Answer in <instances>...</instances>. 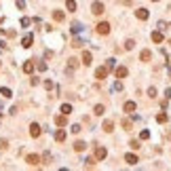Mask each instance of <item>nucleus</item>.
Here are the masks:
<instances>
[{
	"label": "nucleus",
	"mask_w": 171,
	"mask_h": 171,
	"mask_svg": "<svg viewBox=\"0 0 171 171\" xmlns=\"http://www.w3.org/2000/svg\"><path fill=\"white\" fill-rule=\"evenodd\" d=\"M93 156H95V161H104V158L108 156V150H106L104 146H97V148H95V152H93Z\"/></svg>",
	"instance_id": "f257e3e1"
},
{
	"label": "nucleus",
	"mask_w": 171,
	"mask_h": 171,
	"mask_svg": "<svg viewBox=\"0 0 171 171\" xmlns=\"http://www.w3.org/2000/svg\"><path fill=\"white\" fill-rule=\"evenodd\" d=\"M95 30H97V34L106 36V34H110V23H106V21H101V23H97V25H95Z\"/></svg>",
	"instance_id": "f03ea898"
},
{
	"label": "nucleus",
	"mask_w": 171,
	"mask_h": 171,
	"mask_svg": "<svg viewBox=\"0 0 171 171\" xmlns=\"http://www.w3.org/2000/svg\"><path fill=\"white\" fill-rule=\"evenodd\" d=\"M40 133H42V127L38 125V122H32L30 125V135L32 137H40Z\"/></svg>",
	"instance_id": "7ed1b4c3"
},
{
	"label": "nucleus",
	"mask_w": 171,
	"mask_h": 171,
	"mask_svg": "<svg viewBox=\"0 0 171 171\" xmlns=\"http://www.w3.org/2000/svg\"><path fill=\"white\" fill-rule=\"evenodd\" d=\"M135 17L140 19V21H146L148 17H150V11H148V9H137L135 11Z\"/></svg>",
	"instance_id": "20e7f679"
},
{
	"label": "nucleus",
	"mask_w": 171,
	"mask_h": 171,
	"mask_svg": "<svg viewBox=\"0 0 171 171\" xmlns=\"http://www.w3.org/2000/svg\"><path fill=\"white\" fill-rule=\"evenodd\" d=\"M106 76H108V68H106V66H101V68L95 70V78H97V81H104Z\"/></svg>",
	"instance_id": "39448f33"
},
{
	"label": "nucleus",
	"mask_w": 171,
	"mask_h": 171,
	"mask_svg": "<svg viewBox=\"0 0 171 171\" xmlns=\"http://www.w3.org/2000/svg\"><path fill=\"white\" fill-rule=\"evenodd\" d=\"M25 163L32 165V167H36V165L40 163V156H38V154H28V156H25Z\"/></svg>",
	"instance_id": "423d86ee"
},
{
	"label": "nucleus",
	"mask_w": 171,
	"mask_h": 171,
	"mask_svg": "<svg viewBox=\"0 0 171 171\" xmlns=\"http://www.w3.org/2000/svg\"><path fill=\"white\" fill-rule=\"evenodd\" d=\"M32 42H34V36H32V34H25L23 40H21V47H23V49H30Z\"/></svg>",
	"instance_id": "0eeeda50"
},
{
	"label": "nucleus",
	"mask_w": 171,
	"mask_h": 171,
	"mask_svg": "<svg viewBox=\"0 0 171 171\" xmlns=\"http://www.w3.org/2000/svg\"><path fill=\"white\" fill-rule=\"evenodd\" d=\"M91 11H93V15H101V13H104V4H101V2H93V4H91Z\"/></svg>",
	"instance_id": "6e6552de"
},
{
	"label": "nucleus",
	"mask_w": 171,
	"mask_h": 171,
	"mask_svg": "<svg viewBox=\"0 0 171 171\" xmlns=\"http://www.w3.org/2000/svg\"><path fill=\"white\" fill-rule=\"evenodd\" d=\"M68 122V114H59V116H55V125L57 127H63Z\"/></svg>",
	"instance_id": "1a4fd4ad"
},
{
	"label": "nucleus",
	"mask_w": 171,
	"mask_h": 171,
	"mask_svg": "<svg viewBox=\"0 0 171 171\" xmlns=\"http://www.w3.org/2000/svg\"><path fill=\"white\" fill-rule=\"evenodd\" d=\"M101 129H104L106 133H112V131H114V122H112V120H104V125H101Z\"/></svg>",
	"instance_id": "9d476101"
},
{
	"label": "nucleus",
	"mask_w": 171,
	"mask_h": 171,
	"mask_svg": "<svg viewBox=\"0 0 171 171\" xmlns=\"http://www.w3.org/2000/svg\"><path fill=\"white\" fill-rule=\"evenodd\" d=\"M34 68H36L34 61H25V63H23V72H25V74H32V72H34Z\"/></svg>",
	"instance_id": "9b49d317"
},
{
	"label": "nucleus",
	"mask_w": 171,
	"mask_h": 171,
	"mask_svg": "<svg viewBox=\"0 0 171 171\" xmlns=\"http://www.w3.org/2000/svg\"><path fill=\"white\" fill-rule=\"evenodd\" d=\"M122 108H125V112H129V114H131V112H135L137 106H135V101H125V106H122Z\"/></svg>",
	"instance_id": "f8f14e48"
},
{
	"label": "nucleus",
	"mask_w": 171,
	"mask_h": 171,
	"mask_svg": "<svg viewBox=\"0 0 171 171\" xmlns=\"http://www.w3.org/2000/svg\"><path fill=\"white\" fill-rule=\"evenodd\" d=\"M140 59H142V61H150V59H152V53L148 51V49H144V51L140 53Z\"/></svg>",
	"instance_id": "ddd939ff"
},
{
	"label": "nucleus",
	"mask_w": 171,
	"mask_h": 171,
	"mask_svg": "<svg viewBox=\"0 0 171 171\" xmlns=\"http://www.w3.org/2000/svg\"><path fill=\"white\" fill-rule=\"evenodd\" d=\"M127 74H129V70H127L125 66H120V68H116V78H125Z\"/></svg>",
	"instance_id": "4468645a"
},
{
	"label": "nucleus",
	"mask_w": 171,
	"mask_h": 171,
	"mask_svg": "<svg viewBox=\"0 0 171 171\" xmlns=\"http://www.w3.org/2000/svg\"><path fill=\"white\" fill-rule=\"evenodd\" d=\"M152 42H163V32L161 30H156V32H152Z\"/></svg>",
	"instance_id": "2eb2a0df"
},
{
	"label": "nucleus",
	"mask_w": 171,
	"mask_h": 171,
	"mask_svg": "<svg viewBox=\"0 0 171 171\" xmlns=\"http://www.w3.org/2000/svg\"><path fill=\"white\" fill-rule=\"evenodd\" d=\"M91 61H93V55H91L89 51H85L83 53V63H85V66H91Z\"/></svg>",
	"instance_id": "dca6fc26"
},
{
	"label": "nucleus",
	"mask_w": 171,
	"mask_h": 171,
	"mask_svg": "<svg viewBox=\"0 0 171 171\" xmlns=\"http://www.w3.org/2000/svg\"><path fill=\"white\" fill-rule=\"evenodd\" d=\"M53 19H55V21H63V19H66L63 11H53Z\"/></svg>",
	"instance_id": "f3484780"
},
{
	"label": "nucleus",
	"mask_w": 171,
	"mask_h": 171,
	"mask_svg": "<svg viewBox=\"0 0 171 171\" xmlns=\"http://www.w3.org/2000/svg\"><path fill=\"white\" fill-rule=\"evenodd\" d=\"M68 68H70V70H76V68H78V59H76V57H70V59H68Z\"/></svg>",
	"instance_id": "a211bd4d"
},
{
	"label": "nucleus",
	"mask_w": 171,
	"mask_h": 171,
	"mask_svg": "<svg viewBox=\"0 0 171 171\" xmlns=\"http://www.w3.org/2000/svg\"><path fill=\"white\" fill-rule=\"evenodd\" d=\"M66 9L74 13V11H76V0H66Z\"/></svg>",
	"instance_id": "6ab92c4d"
},
{
	"label": "nucleus",
	"mask_w": 171,
	"mask_h": 171,
	"mask_svg": "<svg viewBox=\"0 0 171 171\" xmlns=\"http://www.w3.org/2000/svg\"><path fill=\"white\" fill-rule=\"evenodd\" d=\"M78 32H83V23L74 21V23H72V34H78Z\"/></svg>",
	"instance_id": "aec40b11"
},
{
	"label": "nucleus",
	"mask_w": 171,
	"mask_h": 171,
	"mask_svg": "<svg viewBox=\"0 0 171 171\" xmlns=\"http://www.w3.org/2000/svg\"><path fill=\"white\" fill-rule=\"evenodd\" d=\"M125 161H127V163H129V165H135V163H137V156H135V154H129V152H127V156H125Z\"/></svg>",
	"instance_id": "412c9836"
},
{
	"label": "nucleus",
	"mask_w": 171,
	"mask_h": 171,
	"mask_svg": "<svg viewBox=\"0 0 171 171\" xmlns=\"http://www.w3.org/2000/svg\"><path fill=\"white\" fill-rule=\"evenodd\" d=\"M85 148H87V144H85V142H76V144H74V150H76V152H83Z\"/></svg>",
	"instance_id": "4be33fe9"
},
{
	"label": "nucleus",
	"mask_w": 171,
	"mask_h": 171,
	"mask_svg": "<svg viewBox=\"0 0 171 171\" xmlns=\"http://www.w3.org/2000/svg\"><path fill=\"white\" fill-rule=\"evenodd\" d=\"M55 140H57V142H63V140H66V131H61V129L55 131Z\"/></svg>",
	"instance_id": "5701e85b"
},
{
	"label": "nucleus",
	"mask_w": 171,
	"mask_h": 171,
	"mask_svg": "<svg viewBox=\"0 0 171 171\" xmlns=\"http://www.w3.org/2000/svg\"><path fill=\"white\" fill-rule=\"evenodd\" d=\"M95 116H101V114H104V112H106V108H104V106H101V104H97V106H95Z\"/></svg>",
	"instance_id": "b1692460"
},
{
	"label": "nucleus",
	"mask_w": 171,
	"mask_h": 171,
	"mask_svg": "<svg viewBox=\"0 0 171 171\" xmlns=\"http://www.w3.org/2000/svg\"><path fill=\"white\" fill-rule=\"evenodd\" d=\"M51 158H53V156H51V152H45V154H42V158H40V161L45 163V165H49V163H51Z\"/></svg>",
	"instance_id": "393cba45"
},
{
	"label": "nucleus",
	"mask_w": 171,
	"mask_h": 171,
	"mask_svg": "<svg viewBox=\"0 0 171 171\" xmlns=\"http://www.w3.org/2000/svg\"><path fill=\"white\" fill-rule=\"evenodd\" d=\"M83 45H85V42H83L81 38H74V40H72V47H74V49H81Z\"/></svg>",
	"instance_id": "a878e982"
},
{
	"label": "nucleus",
	"mask_w": 171,
	"mask_h": 171,
	"mask_svg": "<svg viewBox=\"0 0 171 171\" xmlns=\"http://www.w3.org/2000/svg\"><path fill=\"white\" fill-rule=\"evenodd\" d=\"M70 112H72V106L70 104H63L61 106V114H70Z\"/></svg>",
	"instance_id": "bb28decb"
},
{
	"label": "nucleus",
	"mask_w": 171,
	"mask_h": 171,
	"mask_svg": "<svg viewBox=\"0 0 171 171\" xmlns=\"http://www.w3.org/2000/svg\"><path fill=\"white\" fill-rule=\"evenodd\" d=\"M0 93H2L7 99H11V95H13V93H11V89H7V87H2V89H0Z\"/></svg>",
	"instance_id": "cd10ccee"
},
{
	"label": "nucleus",
	"mask_w": 171,
	"mask_h": 171,
	"mask_svg": "<svg viewBox=\"0 0 171 171\" xmlns=\"http://www.w3.org/2000/svg\"><path fill=\"white\" fill-rule=\"evenodd\" d=\"M133 47H135V40H131V38H129V40L125 42V49H127V51H131Z\"/></svg>",
	"instance_id": "c85d7f7f"
},
{
	"label": "nucleus",
	"mask_w": 171,
	"mask_h": 171,
	"mask_svg": "<svg viewBox=\"0 0 171 171\" xmlns=\"http://www.w3.org/2000/svg\"><path fill=\"white\" fill-rule=\"evenodd\" d=\"M114 66H116V61H114V59H108V61H106V68H108V72H110V70H114Z\"/></svg>",
	"instance_id": "c756f323"
},
{
	"label": "nucleus",
	"mask_w": 171,
	"mask_h": 171,
	"mask_svg": "<svg viewBox=\"0 0 171 171\" xmlns=\"http://www.w3.org/2000/svg\"><path fill=\"white\" fill-rule=\"evenodd\" d=\"M156 122H167V114H156Z\"/></svg>",
	"instance_id": "7c9ffc66"
},
{
	"label": "nucleus",
	"mask_w": 171,
	"mask_h": 171,
	"mask_svg": "<svg viewBox=\"0 0 171 171\" xmlns=\"http://www.w3.org/2000/svg\"><path fill=\"white\" fill-rule=\"evenodd\" d=\"M122 129H127V131L131 129V120L129 118H122Z\"/></svg>",
	"instance_id": "2f4dec72"
},
{
	"label": "nucleus",
	"mask_w": 171,
	"mask_h": 171,
	"mask_svg": "<svg viewBox=\"0 0 171 171\" xmlns=\"http://www.w3.org/2000/svg\"><path fill=\"white\" fill-rule=\"evenodd\" d=\"M148 97H150V99H154V97H156V89H154V87H150V89H148Z\"/></svg>",
	"instance_id": "473e14b6"
},
{
	"label": "nucleus",
	"mask_w": 171,
	"mask_h": 171,
	"mask_svg": "<svg viewBox=\"0 0 171 171\" xmlns=\"http://www.w3.org/2000/svg\"><path fill=\"white\" fill-rule=\"evenodd\" d=\"M30 23H32V19H30V17H21V25H23V28H28Z\"/></svg>",
	"instance_id": "72a5a7b5"
},
{
	"label": "nucleus",
	"mask_w": 171,
	"mask_h": 171,
	"mask_svg": "<svg viewBox=\"0 0 171 171\" xmlns=\"http://www.w3.org/2000/svg\"><path fill=\"white\" fill-rule=\"evenodd\" d=\"M36 68H38V72H45L47 70V63L45 61H38V63H36Z\"/></svg>",
	"instance_id": "f704fd0d"
},
{
	"label": "nucleus",
	"mask_w": 171,
	"mask_h": 171,
	"mask_svg": "<svg viewBox=\"0 0 171 171\" xmlns=\"http://www.w3.org/2000/svg\"><path fill=\"white\" fill-rule=\"evenodd\" d=\"M93 165H95V156H93V158H87V161H85V167H87V169H89V167H93Z\"/></svg>",
	"instance_id": "c9c22d12"
},
{
	"label": "nucleus",
	"mask_w": 171,
	"mask_h": 171,
	"mask_svg": "<svg viewBox=\"0 0 171 171\" xmlns=\"http://www.w3.org/2000/svg\"><path fill=\"white\" fill-rule=\"evenodd\" d=\"M140 137H142V140H148V137H150V131H148V129H144V131L140 133Z\"/></svg>",
	"instance_id": "e433bc0d"
},
{
	"label": "nucleus",
	"mask_w": 171,
	"mask_h": 171,
	"mask_svg": "<svg viewBox=\"0 0 171 171\" xmlns=\"http://www.w3.org/2000/svg\"><path fill=\"white\" fill-rule=\"evenodd\" d=\"M81 131H83L81 125H72V133H81Z\"/></svg>",
	"instance_id": "4c0bfd02"
},
{
	"label": "nucleus",
	"mask_w": 171,
	"mask_h": 171,
	"mask_svg": "<svg viewBox=\"0 0 171 171\" xmlns=\"http://www.w3.org/2000/svg\"><path fill=\"white\" fill-rule=\"evenodd\" d=\"M112 89H114V91H120V89H122V83H120V81H116V83H114V87H112Z\"/></svg>",
	"instance_id": "58836bf2"
},
{
	"label": "nucleus",
	"mask_w": 171,
	"mask_h": 171,
	"mask_svg": "<svg viewBox=\"0 0 171 171\" xmlns=\"http://www.w3.org/2000/svg\"><path fill=\"white\" fill-rule=\"evenodd\" d=\"M0 148H2V150H7V148H9V142H7V140H0Z\"/></svg>",
	"instance_id": "ea45409f"
},
{
	"label": "nucleus",
	"mask_w": 171,
	"mask_h": 171,
	"mask_svg": "<svg viewBox=\"0 0 171 171\" xmlns=\"http://www.w3.org/2000/svg\"><path fill=\"white\" fill-rule=\"evenodd\" d=\"M131 148H133V150H137V148H142V146H140V142H137V140H133L131 142Z\"/></svg>",
	"instance_id": "a19ab883"
},
{
	"label": "nucleus",
	"mask_w": 171,
	"mask_h": 171,
	"mask_svg": "<svg viewBox=\"0 0 171 171\" xmlns=\"http://www.w3.org/2000/svg\"><path fill=\"white\" fill-rule=\"evenodd\" d=\"M17 9H21V11L25 9V0H17Z\"/></svg>",
	"instance_id": "79ce46f5"
},
{
	"label": "nucleus",
	"mask_w": 171,
	"mask_h": 171,
	"mask_svg": "<svg viewBox=\"0 0 171 171\" xmlns=\"http://www.w3.org/2000/svg\"><path fill=\"white\" fill-rule=\"evenodd\" d=\"M45 89H53V81H45Z\"/></svg>",
	"instance_id": "37998d69"
},
{
	"label": "nucleus",
	"mask_w": 171,
	"mask_h": 171,
	"mask_svg": "<svg viewBox=\"0 0 171 171\" xmlns=\"http://www.w3.org/2000/svg\"><path fill=\"white\" fill-rule=\"evenodd\" d=\"M4 49H7V45H4V42H0V53H2Z\"/></svg>",
	"instance_id": "c03bdc74"
},
{
	"label": "nucleus",
	"mask_w": 171,
	"mask_h": 171,
	"mask_svg": "<svg viewBox=\"0 0 171 171\" xmlns=\"http://www.w3.org/2000/svg\"><path fill=\"white\" fill-rule=\"evenodd\" d=\"M0 23H2V17H0Z\"/></svg>",
	"instance_id": "a18cd8bd"
},
{
	"label": "nucleus",
	"mask_w": 171,
	"mask_h": 171,
	"mask_svg": "<svg viewBox=\"0 0 171 171\" xmlns=\"http://www.w3.org/2000/svg\"><path fill=\"white\" fill-rule=\"evenodd\" d=\"M169 76H171V70H169Z\"/></svg>",
	"instance_id": "49530a36"
},
{
	"label": "nucleus",
	"mask_w": 171,
	"mask_h": 171,
	"mask_svg": "<svg viewBox=\"0 0 171 171\" xmlns=\"http://www.w3.org/2000/svg\"><path fill=\"white\" fill-rule=\"evenodd\" d=\"M169 47H171V40H169Z\"/></svg>",
	"instance_id": "de8ad7c7"
},
{
	"label": "nucleus",
	"mask_w": 171,
	"mask_h": 171,
	"mask_svg": "<svg viewBox=\"0 0 171 171\" xmlns=\"http://www.w3.org/2000/svg\"><path fill=\"white\" fill-rule=\"evenodd\" d=\"M154 2H158V0H154Z\"/></svg>",
	"instance_id": "09e8293b"
}]
</instances>
